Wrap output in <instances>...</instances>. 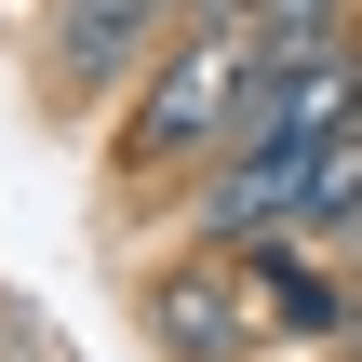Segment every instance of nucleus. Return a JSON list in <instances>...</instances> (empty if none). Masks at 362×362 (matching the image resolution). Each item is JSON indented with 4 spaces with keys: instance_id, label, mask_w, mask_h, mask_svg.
Returning <instances> with one entry per match:
<instances>
[{
    "instance_id": "6e6552de",
    "label": "nucleus",
    "mask_w": 362,
    "mask_h": 362,
    "mask_svg": "<svg viewBox=\"0 0 362 362\" xmlns=\"http://www.w3.org/2000/svg\"><path fill=\"white\" fill-rule=\"evenodd\" d=\"M322 362H362V349H322Z\"/></svg>"
},
{
    "instance_id": "39448f33",
    "label": "nucleus",
    "mask_w": 362,
    "mask_h": 362,
    "mask_svg": "<svg viewBox=\"0 0 362 362\" xmlns=\"http://www.w3.org/2000/svg\"><path fill=\"white\" fill-rule=\"evenodd\" d=\"M296 228H309V242H336V255L362 242V121L309 148V188H296Z\"/></svg>"
},
{
    "instance_id": "0eeeda50",
    "label": "nucleus",
    "mask_w": 362,
    "mask_h": 362,
    "mask_svg": "<svg viewBox=\"0 0 362 362\" xmlns=\"http://www.w3.org/2000/svg\"><path fill=\"white\" fill-rule=\"evenodd\" d=\"M175 13H188V27H215V13H255V0H175Z\"/></svg>"
},
{
    "instance_id": "f257e3e1",
    "label": "nucleus",
    "mask_w": 362,
    "mask_h": 362,
    "mask_svg": "<svg viewBox=\"0 0 362 362\" xmlns=\"http://www.w3.org/2000/svg\"><path fill=\"white\" fill-rule=\"evenodd\" d=\"M255 94H269V40H255V13H215V27H175L161 40V67L107 107V175L121 188H188L202 161H228L242 134H255Z\"/></svg>"
},
{
    "instance_id": "423d86ee",
    "label": "nucleus",
    "mask_w": 362,
    "mask_h": 362,
    "mask_svg": "<svg viewBox=\"0 0 362 362\" xmlns=\"http://www.w3.org/2000/svg\"><path fill=\"white\" fill-rule=\"evenodd\" d=\"M255 40H269V67L336 54V40H362V0H255Z\"/></svg>"
},
{
    "instance_id": "f03ea898",
    "label": "nucleus",
    "mask_w": 362,
    "mask_h": 362,
    "mask_svg": "<svg viewBox=\"0 0 362 362\" xmlns=\"http://www.w3.org/2000/svg\"><path fill=\"white\" fill-rule=\"evenodd\" d=\"M134 322H148L161 362H269V349H296V336H282V296H269V269H255L242 242L161 255V269L134 282Z\"/></svg>"
},
{
    "instance_id": "7ed1b4c3",
    "label": "nucleus",
    "mask_w": 362,
    "mask_h": 362,
    "mask_svg": "<svg viewBox=\"0 0 362 362\" xmlns=\"http://www.w3.org/2000/svg\"><path fill=\"white\" fill-rule=\"evenodd\" d=\"M175 27H188L175 0H40V94H54L67 121H107V107L161 67Z\"/></svg>"
},
{
    "instance_id": "20e7f679",
    "label": "nucleus",
    "mask_w": 362,
    "mask_h": 362,
    "mask_svg": "<svg viewBox=\"0 0 362 362\" xmlns=\"http://www.w3.org/2000/svg\"><path fill=\"white\" fill-rule=\"evenodd\" d=\"M296 188H309V148L242 134L228 161L188 175V242H269V228H296Z\"/></svg>"
}]
</instances>
